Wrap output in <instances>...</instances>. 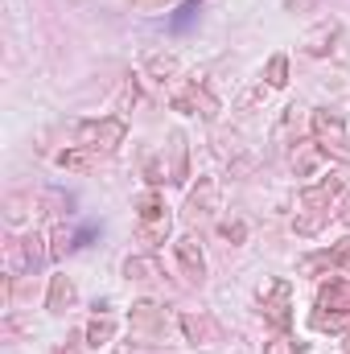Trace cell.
<instances>
[{
    "label": "cell",
    "mask_w": 350,
    "mask_h": 354,
    "mask_svg": "<svg viewBox=\"0 0 350 354\" xmlns=\"http://www.w3.org/2000/svg\"><path fill=\"white\" fill-rule=\"evenodd\" d=\"M71 301H75V284H71L66 276H54V284H50V309L62 313Z\"/></svg>",
    "instance_id": "obj_6"
},
{
    "label": "cell",
    "mask_w": 350,
    "mask_h": 354,
    "mask_svg": "<svg viewBox=\"0 0 350 354\" xmlns=\"http://www.w3.org/2000/svg\"><path fill=\"white\" fill-rule=\"evenodd\" d=\"M124 272H128L132 280H153V276H157V264H153V260H128Z\"/></svg>",
    "instance_id": "obj_11"
},
{
    "label": "cell",
    "mask_w": 350,
    "mask_h": 354,
    "mask_svg": "<svg viewBox=\"0 0 350 354\" xmlns=\"http://www.w3.org/2000/svg\"><path fill=\"white\" fill-rule=\"evenodd\" d=\"M334 37H338V25H334V21H326L317 33H309V37H305V50H309V54H326V50H330L326 41H334Z\"/></svg>",
    "instance_id": "obj_8"
},
{
    "label": "cell",
    "mask_w": 350,
    "mask_h": 354,
    "mask_svg": "<svg viewBox=\"0 0 350 354\" xmlns=\"http://www.w3.org/2000/svg\"><path fill=\"white\" fill-rule=\"evenodd\" d=\"M330 264L334 268H342V272H350V239H342L334 252H330Z\"/></svg>",
    "instance_id": "obj_14"
},
{
    "label": "cell",
    "mask_w": 350,
    "mask_h": 354,
    "mask_svg": "<svg viewBox=\"0 0 350 354\" xmlns=\"http://www.w3.org/2000/svg\"><path fill=\"white\" fill-rule=\"evenodd\" d=\"M111 334H116V322H111V317H95V322L87 326V342L91 346H103Z\"/></svg>",
    "instance_id": "obj_9"
},
{
    "label": "cell",
    "mask_w": 350,
    "mask_h": 354,
    "mask_svg": "<svg viewBox=\"0 0 350 354\" xmlns=\"http://www.w3.org/2000/svg\"><path fill=\"white\" fill-rule=\"evenodd\" d=\"M132 326H136V330H145V334H157V326H161L157 305H149V301H145V305H136V309H132Z\"/></svg>",
    "instance_id": "obj_7"
},
{
    "label": "cell",
    "mask_w": 350,
    "mask_h": 354,
    "mask_svg": "<svg viewBox=\"0 0 350 354\" xmlns=\"http://www.w3.org/2000/svg\"><path fill=\"white\" fill-rule=\"evenodd\" d=\"M177 260H181V272H185L190 280H202V276H206V260H202V248H198L194 235L177 239Z\"/></svg>",
    "instance_id": "obj_3"
},
{
    "label": "cell",
    "mask_w": 350,
    "mask_h": 354,
    "mask_svg": "<svg viewBox=\"0 0 350 354\" xmlns=\"http://www.w3.org/2000/svg\"><path fill=\"white\" fill-rule=\"evenodd\" d=\"M347 309L350 313V284H342V280H334V284H326L322 288V297H317V309Z\"/></svg>",
    "instance_id": "obj_5"
},
{
    "label": "cell",
    "mask_w": 350,
    "mask_h": 354,
    "mask_svg": "<svg viewBox=\"0 0 350 354\" xmlns=\"http://www.w3.org/2000/svg\"><path fill=\"white\" fill-rule=\"evenodd\" d=\"M347 351H350V334H347Z\"/></svg>",
    "instance_id": "obj_17"
},
{
    "label": "cell",
    "mask_w": 350,
    "mask_h": 354,
    "mask_svg": "<svg viewBox=\"0 0 350 354\" xmlns=\"http://www.w3.org/2000/svg\"><path fill=\"white\" fill-rule=\"evenodd\" d=\"M284 75H288V62H284V58L276 54V58L268 62V83H272V87H284V83H288Z\"/></svg>",
    "instance_id": "obj_12"
},
{
    "label": "cell",
    "mask_w": 350,
    "mask_h": 354,
    "mask_svg": "<svg viewBox=\"0 0 350 354\" xmlns=\"http://www.w3.org/2000/svg\"><path fill=\"white\" fill-rule=\"evenodd\" d=\"M79 140H83V149H103V153H111V149L124 140V124H120V120L83 124V128H79Z\"/></svg>",
    "instance_id": "obj_2"
},
{
    "label": "cell",
    "mask_w": 350,
    "mask_h": 354,
    "mask_svg": "<svg viewBox=\"0 0 350 354\" xmlns=\"http://www.w3.org/2000/svg\"><path fill=\"white\" fill-rule=\"evenodd\" d=\"M194 12H198V0H185V4L177 8V17L169 21V29H185V25L194 21Z\"/></svg>",
    "instance_id": "obj_13"
},
{
    "label": "cell",
    "mask_w": 350,
    "mask_h": 354,
    "mask_svg": "<svg viewBox=\"0 0 350 354\" xmlns=\"http://www.w3.org/2000/svg\"><path fill=\"white\" fill-rule=\"evenodd\" d=\"M223 235H227V239H243V223H227Z\"/></svg>",
    "instance_id": "obj_16"
},
{
    "label": "cell",
    "mask_w": 350,
    "mask_h": 354,
    "mask_svg": "<svg viewBox=\"0 0 350 354\" xmlns=\"http://www.w3.org/2000/svg\"><path fill=\"white\" fill-rule=\"evenodd\" d=\"M264 313H268V322L272 326H288V284H272V301L264 305Z\"/></svg>",
    "instance_id": "obj_4"
},
{
    "label": "cell",
    "mask_w": 350,
    "mask_h": 354,
    "mask_svg": "<svg viewBox=\"0 0 350 354\" xmlns=\"http://www.w3.org/2000/svg\"><path fill=\"white\" fill-rule=\"evenodd\" d=\"M136 218H140V239L145 243H161L169 235V214H165V202L157 194L136 198Z\"/></svg>",
    "instance_id": "obj_1"
},
{
    "label": "cell",
    "mask_w": 350,
    "mask_h": 354,
    "mask_svg": "<svg viewBox=\"0 0 350 354\" xmlns=\"http://www.w3.org/2000/svg\"><path fill=\"white\" fill-rule=\"evenodd\" d=\"M322 0H288V12H309V8H317Z\"/></svg>",
    "instance_id": "obj_15"
},
{
    "label": "cell",
    "mask_w": 350,
    "mask_h": 354,
    "mask_svg": "<svg viewBox=\"0 0 350 354\" xmlns=\"http://www.w3.org/2000/svg\"><path fill=\"white\" fill-rule=\"evenodd\" d=\"M181 326H185L190 342H202V338L214 334V322H210V317H181Z\"/></svg>",
    "instance_id": "obj_10"
}]
</instances>
